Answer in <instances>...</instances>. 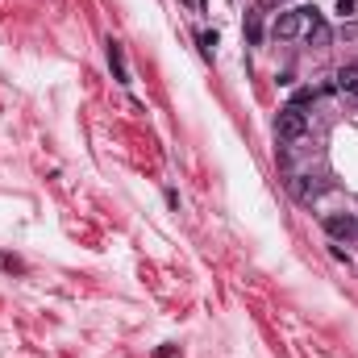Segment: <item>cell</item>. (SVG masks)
<instances>
[{
	"label": "cell",
	"instance_id": "cell-3",
	"mask_svg": "<svg viewBox=\"0 0 358 358\" xmlns=\"http://www.w3.org/2000/svg\"><path fill=\"white\" fill-rule=\"evenodd\" d=\"M325 233H329V238H354V233H358V217L333 213V217H325Z\"/></svg>",
	"mask_w": 358,
	"mask_h": 358
},
{
	"label": "cell",
	"instance_id": "cell-1",
	"mask_svg": "<svg viewBox=\"0 0 358 358\" xmlns=\"http://www.w3.org/2000/svg\"><path fill=\"white\" fill-rule=\"evenodd\" d=\"M304 133H309V117H304V109H296V105L279 109V117H275V138L296 142V138H304Z\"/></svg>",
	"mask_w": 358,
	"mask_h": 358
},
{
	"label": "cell",
	"instance_id": "cell-7",
	"mask_svg": "<svg viewBox=\"0 0 358 358\" xmlns=\"http://www.w3.org/2000/svg\"><path fill=\"white\" fill-rule=\"evenodd\" d=\"M200 55H204V59H213V55H217V34H209V29L200 34Z\"/></svg>",
	"mask_w": 358,
	"mask_h": 358
},
{
	"label": "cell",
	"instance_id": "cell-4",
	"mask_svg": "<svg viewBox=\"0 0 358 358\" xmlns=\"http://www.w3.org/2000/svg\"><path fill=\"white\" fill-rule=\"evenodd\" d=\"M109 67H113V79L117 84H129V67H125V50L117 38H109Z\"/></svg>",
	"mask_w": 358,
	"mask_h": 358
},
{
	"label": "cell",
	"instance_id": "cell-11",
	"mask_svg": "<svg viewBox=\"0 0 358 358\" xmlns=\"http://www.w3.org/2000/svg\"><path fill=\"white\" fill-rule=\"evenodd\" d=\"M337 9H342V13L350 17V13H354V0H337Z\"/></svg>",
	"mask_w": 358,
	"mask_h": 358
},
{
	"label": "cell",
	"instance_id": "cell-9",
	"mask_svg": "<svg viewBox=\"0 0 358 358\" xmlns=\"http://www.w3.org/2000/svg\"><path fill=\"white\" fill-rule=\"evenodd\" d=\"M313 100H317V92H313V88H300V92L292 96V105H296V109H304V105H313Z\"/></svg>",
	"mask_w": 358,
	"mask_h": 358
},
{
	"label": "cell",
	"instance_id": "cell-5",
	"mask_svg": "<svg viewBox=\"0 0 358 358\" xmlns=\"http://www.w3.org/2000/svg\"><path fill=\"white\" fill-rule=\"evenodd\" d=\"M304 34H309V42H313V46H329V25L321 21V13L309 21V29H304Z\"/></svg>",
	"mask_w": 358,
	"mask_h": 358
},
{
	"label": "cell",
	"instance_id": "cell-2",
	"mask_svg": "<svg viewBox=\"0 0 358 358\" xmlns=\"http://www.w3.org/2000/svg\"><path fill=\"white\" fill-rule=\"evenodd\" d=\"M313 17H317V9H292V13H279V17H275V38H296V34H304Z\"/></svg>",
	"mask_w": 358,
	"mask_h": 358
},
{
	"label": "cell",
	"instance_id": "cell-6",
	"mask_svg": "<svg viewBox=\"0 0 358 358\" xmlns=\"http://www.w3.org/2000/svg\"><path fill=\"white\" fill-rule=\"evenodd\" d=\"M337 88H342L346 96H358V67H342V71H337Z\"/></svg>",
	"mask_w": 358,
	"mask_h": 358
},
{
	"label": "cell",
	"instance_id": "cell-8",
	"mask_svg": "<svg viewBox=\"0 0 358 358\" xmlns=\"http://www.w3.org/2000/svg\"><path fill=\"white\" fill-rule=\"evenodd\" d=\"M246 38H250V46H259V38H263V25H259V17H246Z\"/></svg>",
	"mask_w": 358,
	"mask_h": 358
},
{
	"label": "cell",
	"instance_id": "cell-10",
	"mask_svg": "<svg viewBox=\"0 0 358 358\" xmlns=\"http://www.w3.org/2000/svg\"><path fill=\"white\" fill-rule=\"evenodd\" d=\"M317 192H321V188H317V183H309V179H300V183H296V196H300V200H313Z\"/></svg>",
	"mask_w": 358,
	"mask_h": 358
}]
</instances>
